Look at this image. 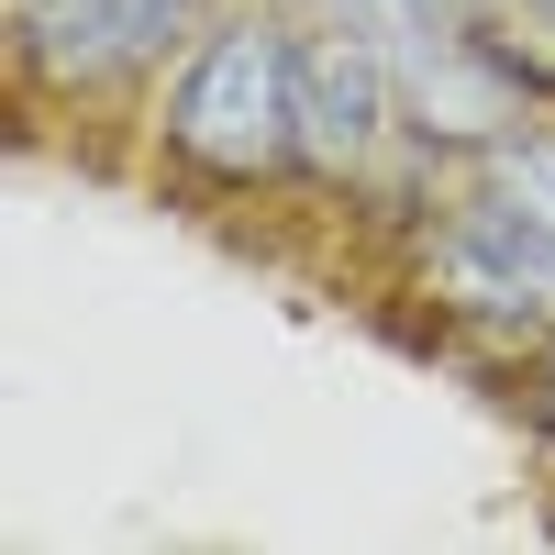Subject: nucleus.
I'll use <instances>...</instances> for the list:
<instances>
[{
    "mask_svg": "<svg viewBox=\"0 0 555 555\" xmlns=\"http://www.w3.org/2000/svg\"><path fill=\"white\" fill-rule=\"evenodd\" d=\"M23 12V56L67 89H101V78H133L156 67L178 23H190V0H12Z\"/></svg>",
    "mask_w": 555,
    "mask_h": 555,
    "instance_id": "f03ea898",
    "label": "nucleus"
},
{
    "mask_svg": "<svg viewBox=\"0 0 555 555\" xmlns=\"http://www.w3.org/2000/svg\"><path fill=\"white\" fill-rule=\"evenodd\" d=\"M544 434H555V378H544Z\"/></svg>",
    "mask_w": 555,
    "mask_h": 555,
    "instance_id": "0eeeda50",
    "label": "nucleus"
},
{
    "mask_svg": "<svg viewBox=\"0 0 555 555\" xmlns=\"http://www.w3.org/2000/svg\"><path fill=\"white\" fill-rule=\"evenodd\" d=\"M389 112H400L389 44H366V34L300 44V156L311 167H366L378 133H389Z\"/></svg>",
    "mask_w": 555,
    "mask_h": 555,
    "instance_id": "20e7f679",
    "label": "nucleus"
},
{
    "mask_svg": "<svg viewBox=\"0 0 555 555\" xmlns=\"http://www.w3.org/2000/svg\"><path fill=\"white\" fill-rule=\"evenodd\" d=\"M489 201L522 211L533 234H555V145H544V133H522V145L500 133V145H489Z\"/></svg>",
    "mask_w": 555,
    "mask_h": 555,
    "instance_id": "423d86ee",
    "label": "nucleus"
},
{
    "mask_svg": "<svg viewBox=\"0 0 555 555\" xmlns=\"http://www.w3.org/2000/svg\"><path fill=\"white\" fill-rule=\"evenodd\" d=\"M167 145L222 190H256L300 156V44L278 23H222L167 101Z\"/></svg>",
    "mask_w": 555,
    "mask_h": 555,
    "instance_id": "f257e3e1",
    "label": "nucleus"
},
{
    "mask_svg": "<svg viewBox=\"0 0 555 555\" xmlns=\"http://www.w3.org/2000/svg\"><path fill=\"white\" fill-rule=\"evenodd\" d=\"M389 78H400V112L423 133H444V145H500V122H512V67L489 56V34L411 23L389 44Z\"/></svg>",
    "mask_w": 555,
    "mask_h": 555,
    "instance_id": "7ed1b4c3",
    "label": "nucleus"
},
{
    "mask_svg": "<svg viewBox=\"0 0 555 555\" xmlns=\"http://www.w3.org/2000/svg\"><path fill=\"white\" fill-rule=\"evenodd\" d=\"M434 289H444L455 311L533 322V311H555V234H533L522 211H478L467 234L434 245Z\"/></svg>",
    "mask_w": 555,
    "mask_h": 555,
    "instance_id": "39448f33",
    "label": "nucleus"
}]
</instances>
